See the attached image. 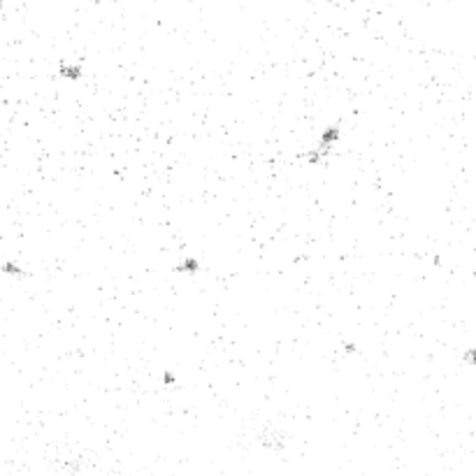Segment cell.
<instances>
[{
  "label": "cell",
  "instance_id": "6da1fadb",
  "mask_svg": "<svg viewBox=\"0 0 476 476\" xmlns=\"http://www.w3.org/2000/svg\"><path fill=\"white\" fill-rule=\"evenodd\" d=\"M339 137H341V126H339V123H332V126L325 128L316 147L305 153V158L309 160V165H323V163L328 160L330 151H332L335 144L339 142Z\"/></svg>",
  "mask_w": 476,
  "mask_h": 476
},
{
  "label": "cell",
  "instance_id": "8992f818",
  "mask_svg": "<svg viewBox=\"0 0 476 476\" xmlns=\"http://www.w3.org/2000/svg\"><path fill=\"white\" fill-rule=\"evenodd\" d=\"M344 349L349 351V353H353V351H356V346H353V344H344Z\"/></svg>",
  "mask_w": 476,
  "mask_h": 476
},
{
  "label": "cell",
  "instance_id": "7a4b0ae2",
  "mask_svg": "<svg viewBox=\"0 0 476 476\" xmlns=\"http://www.w3.org/2000/svg\"><path fill=\"white\" fill-rule=\"evenodd\" d=\"M58 74L68 79V82H79V79H84V65L79 63H58Z\"/></svg>",
  "mask_w": 476,
  "mask_h": 476
},
{
  "label": "cell",
  "instance_id": "277c9868",
  "mask_svg": "<svg viewBox=\"0 0 476 476\" xmlns=\"http://www.w3.org/2000/svg\"><path fill=\"white\" fill-rule=\"evenodd\" d=\"M2 272H5V274H10V276H17V279H26V276H28V272L23 270L21 265L12 263V260L2 263Z\"/></svg>",
  "mask_w": 476,
  "mask_h": 476
},
{
  "label": "cell",
  "instance_id": "5b68a950",
  "mask_svg": "<svg viewBox=\"0 0 476 476\" xmlns=\"http://www.w3.org/2000/svg\"><path fill=\"white\" fill-rule=\"evenodd\" d=\"M163 379H165V383H174V376H172V374H165Z\"/></svg>",
  "mask_w": 476,
  "mask_h": 476
},
{
  "label": "cell",
  "instance_id": "3957f363",
  "mask_svg": "<svg viewBox=\"0 0 476 476\" xmlns=\"http://www.w3.org/2000/svg\"><path fill=\"white\" fill-rule=\"evenodd\" d=\"M177 270H179L181 274H198L200 272V263H198V258H184L179 265H177Z\"/></svg>",
  "mask_w": 476,
  "mask_h": 476
}]
</instances>
